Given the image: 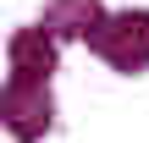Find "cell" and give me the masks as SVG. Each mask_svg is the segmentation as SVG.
<instances>
[{
    "instance_id": "cell-1",
    "label": "cell",
    "mask_w": 149,
    "mask_h": 143,
    "mask_svg": "<svg viewBox=\"0 0 149 143\" xmlns=\"http://www.w3.org/2000/svg\"><path fill=\"white\" fill-rule=\"evenodd\" d=\"M0 127L17 143H39L50 127H55V99H50V83L44 77H6L0 88Z\"/></svg>"
},
{
    "instance_id": "cell-2",
    "label": "cell",
    "mask_w": 149,
    "mask_h": 143,
    "mask_svg": "<svg viewBox=\"0 0 149 143\" xmlns=\"http://www.w3.org/2000/svg\"><path fill=\"white\" fill-rule=\"evenodd\" d=\"M88 44H94L116 72H144V66H149V11L100 17V28L88 33Z\"/></svg>"
},
{
    "instance_id": "cell-3",
    "label": "cell",
    "mask_w": 149,
    "mask_h": 143,
    "mask_svg": "<svg viewBox=\"0 0 149 143\" xmlns=\"http://www.w3.org/2000/svg\"><path fill=\"white\" fill-rule=\"evenodd\" d=\"M55 33L39 22V28H17L11 33V72L17 77H44L50 83V72H55Z\"/></svg>"
},
{
    "instance_id": "cell-4",
    "label": "cell",
    "mask_w": 149,
    "mask_h": 143,
    "mask_svg": "<svg viewBox=\"0 0 149 143\" xmlns=\"http://www.w3.org/2000/svg\"><path fill=\"white\" fill-rule=\"evenodd\" d=\"M100 17H105L100 0H50L39 22H44L55 39H88V33L100 28Z\"/></svg>"
}]
</instances>
